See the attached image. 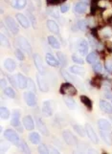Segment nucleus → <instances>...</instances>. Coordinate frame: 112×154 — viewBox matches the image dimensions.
Returning <instances> with one entry per match:
<instances>
[{"mask_svg":"<svg viewBox=\"0 0 112 154\" xmlns=\"http://www.w3.org/2000/svg\"><path fill=\"white\" fill-rule=\"evenodd\" d=\"M106 68L107 69V71L111 72L112 71V60H108L106 62Z\"/></svg>","mask_w":112,"mask_h":154,"instance_id":"49","label":"nucleus"},{"mask_svg":"<svg viewBox=\"0 0 112 154\" xmlns=\"http://www.w3.org/2000/svg\"><path fill=\"white\" fill-rule=\"evenodd\" d=\"M98 57H99V56H98V54L96 52H91L86 56V62L88 64L95 63L98 60Z\"/></svg>","mask_w":112,"mask_h":154,"instance_id":"27","label":"nucleus"},{"mask_svg":"<svg viewBox=\"0 0 112 154\" xmlns=\"http://www.w3.org/2000/svg\"><path fill=\"white\" fill-rule=\"evenodd\" d=\"M47 28L49 29L50 32H52L53 34H56V35H58L59 34V28H58V25L53 20H47Z\"/></svg>","mask_w":112,"mask_h":154,"instance_id":"22","label":"nucleus"},{"mask_svg":"<svg viewBox=\"0 0 112 154\" xmlns=\"http://www.w3.org/2000/svg\"><path fill=\"white\" fill-rule=\"evenodd\" d=\"M104 97H106V99H108V100H111V99H112V92L108 88H104Z\"/></svg>","mask_w":112,"mask_h":154,"instance_id":"46","label":"nucleus"},{"mask_svg":"<svg viewBox=\"0 0 112 154\" xmlns=\"http://www.w3.org/2000/svg\"><path fill=\"white\" fill-rule=\"evenodd\" d=\"M72 60L74 61L75 63L80 64V65H82V64L85 63V60H83L82 57H80L79 55H77V54H73L72 55Z\"/></svg>","mask_w":112,"mask_h":154,"instance_id":"37","label":"nucleus"},{"mask_svg":"<svg viewBox=\"0 0 112 154\" xmlns=\"http://www.w3.org/2000/svg\"><path fill=\"white\" fill-rule=\"evenodd\" d=\"M22 124L23 125L25 126V128L27 130H34L35 128V122L34 119L31 117V116H25L22 120Z\"/></svg>","mask_w":112,"mask_h":154,"instance_id":"14","label":"nucleus"},{"mask_svg":"<svg viewBox=\"0 0 112 154\" xmlns=\"http://www.w3.org/2000/svg\"><path fill=\"white\" fill-rule=\"evenodd\" d=\"M45 60H46L48 65H50L52 67H57V66H58V64H59L58 60L50 53L46 54V56H45Z\"/></svg>","mask_w":112,"mask_h":154,"instance_id":"17","label":"nucleus"},{"mask_svg":"<svg viewBox=\"0 0 112 154\" xmlns=\"http://www.w3.org/2000/svg\"><path fill=\"white\" fill-rule=\"evenodd\" d=\"M82 2L85 3V4H88V3H89V0H82Z\"/></svg>","mask_w":112,"mask_h":154,"instance_id":"52","label":"nucleus"},{"mask_svg":"<svg viewBox=\"0 0 112 154\" xmlns=\"http://www.w3.org/2000/svg\"><path fill=\"white\" fill-rule=\"evenodd\" d=\"M59 93L61 95H68V96H76L77 95V89L71 83H64L59 87Z\"/></svg>","mask_w":112,"mask_h":154,"instance_id":"1","label":"nucleus"},{"mask_svg":"<svg viewBox=\"0 0 112 154\" xmlns=\"http://www.w3.org/2000/svg\"><path fill=\"white\" fill-rule=\"evenodd\" d=\"M87 26H88V23H87L85 20H83V19L79 20L78 23H77V27H78V28H79L80 31H85V30H86Z\"/></svg>","mask_w":112,"mask_h":154,"instance_id":"38","label":"nucleus"},{"mask_svg":"<svg viewBox=\"0 0 112 154\" xmlns=\"http://www.w3.org/2000/svg\"><path fill=\"white\" fill-rule=\"evenodd\" d=\"M0 41H1V45L4 47V48H8V49H10L11 48V43H10L8 37H7L4 34L1 33V36H0Z\"/></svg>","mask_w":112,"mask_h":154,"instance_id":"29","label":"nucleus"},{"mask_svg":"<svg viewBox=\"0 0 112 154\" xmlns=\"http://www.w3.org/2000/svg\"><path fill=\"white\" fill-rule=\"evenodd\" d=\"M62 138H63L65 143L67 144L68 146H75L77 145V140L75 138V136L68 130H64L63 131V133H62Z\"/></svg>","mask_w":112,"mask_h":154,"instance_id":"7","label":"nucleus"},{"mask_svg":"<svg viewBox=\"0 0 112 154\" xmlns=\"http://www.w3.org/2000/svg\"><path fill=\"white\" fill-rule=\"evenodd\" d=\"M15 56H16L17 59H18L19 60H21V61L25 60V56H24L23 51L21 49H16V51H15Z\"/></svg>","mask_w":112,"mask_h":154,"instance_id":"44","label":"nucleus"},{"mask_svg":"<svg viewBox=\"0 0 112 154\" xmlns=\"http://www.w3.org/2000/svg\"><path fill=\"white\" fill-rule=\"evenodd\" d=\"M37 151L38 153H49L50 152V150H49V148H47L45 145H39L38 146V148H37Z\"/></svg>","mask_w":112,"mask_h":154,"instance_id":"42","label":"nucleus"},{"mask_svg":"<svg viewBox=\"0 0 112 154\" xmlns=\"http://www.w3.org/2000/svg\"><path fill=\"white\" fill-rule=\"evenodd\" d=\"M74 12L77 13H85L87 10V4L83 2H78L77 4L74 5Z\"/></svg>","mask_w":112,"mask_h":154,"instance_id":"23","label":"nucleus"},{"mask_svg":"<svg viewBox=\"0 0 112 154\" xmlns=\"http://www.w3.org/2000/svg\"><path fill=\"white\" fill-rule=\"evenodd\" d=\"M92 67H93V70L95 71L97 74H101L104 69L103 64H101V62H100V61H96L95 63H93Z\"/></svg>","mask_w":112,"mask_h":154,"instance_id":"34","label":"nucleus"},{"mask_svg":"<svg viewBox=\"0 0 112 154\" xmlns=\"http://www.w3.org/2000/svg\"><path fill=\"white\" fill-rule=\"evenodd\" d=\"M17 45H18L19 49H21L23 52H25L27 54H31L32 52V48H31V44L29 41L25 38L24 36H19L17 38Z\"/></svg>","mask_w":112,"mask_h":154,"instance_id":"3","label":"nucleus"},{"mask_svg":"<svg viewBox=\"0 0 112 154\" xmlns=\"http://www.w3.org/2000/svg\"><path fill=\"white\" fill-rule=\"evenodd\" d=\"M48 13H50V15H51L52 16H54L55 18H59V13H58L56 9H53V8H52L51 10H49Z\"/></svg>","mask_w":112,"mask_h":154,"instance_id":"45","label":"nucleus"},{"mask_svg":"<svg viewBox=\"0 0 112 154\" xmlns=\"http://www.w3.org/2000/svg\"><path fill=\"white\" fill-rule=\"evenodd\" d=\"M98 125H99L101 130H104V131H106V132L110 131L112 129L111 124L106 119H100L99 121H98Z\"/></svg>","mask_w":112,"mask_h":154,"instance_id":"15","label":"nucleus"},{"mask_svg":"<svg viewBox=\"0 0 112 154\" xmlns=\"http://www.w3.org/2000/svg\"><path fill=\"white\" fill-rule=\"evenodd\" d=\"M37 128H38V130H39L41 133H42L43 135H49V131H48V129L46 127V125H45V124L43 123L42 121V119H40V118H37Z\"/></svg>","mask_w":112,"mask_h":154,"instance_id":"24","label":"nucleus"},{"mask_svg":"<svg viewBox=\"0 0 112 154\" xmlns=\"http://www.w3.org/2000/svg\"><path fill=\"white\" fill-rule=\"evenodd\" d=\"M57 57H58V62L61 63V66L65 67L66 64H67V60H66V57L64 56V54L61 52H58V53H57Z\"/></svg>","mask_w":112,"mask_h":154,"instance_id":"30","label":"nucleus"},{"mask_svg":"<svg viewBox=\"0 0 112 154\" xmlns=\"http://www.w3.org/2000/svg\"><path fill=\"white\" fill-rule=\"evenodd\" d=\"M89 50V44L87 42V40L82 38L79 41V46H78V51L80 56H86L88 54Z\"/></svg>","mask_w":112,"mask_h":154,"instance_id":"10","label":"nucleus"},{"mask_svg":"<svg viewBox=\"0 0 112 154\" xmlns=\"http://www.w3.org/2000/svg\"><path fill=\"white\" fill-rule=\"evenodd\" d=\"M48 43L54 48V49H61V43L58 42V40L56 38L53 36H48Z\"/></svg>","mask_w":112,"mask_h":154,"instance_id":"25","label":"nucleus"},{"mask_svg":"<svg viewBox=\"0 0 112 154\" xmlns=\"http://www.w3.org/2000/svg\"><path fill=\"white\" fill-rule=\"evenodd\" d=\"M29 140L30 142L34 145H38L40 143V135L37 132H32L29 134Z\"/></svg>","mask_w":112,"mask_h":154,"instance_id":"26","label":"nucleus"},{"mask_svg":"<svg viewBox=\"0 0 112 154\" xmlns=\"http://www.w3.org/2000/svg\"><path fill=\"white\" fill-rule=\"evenodd\" d=\"M111 102H112V99H111Z\"/></svg>","mask_w":112,"mask_h":154,"instance_id":"53","label":"nucleus"},{"mask_svg":"<svg viewBox=\"0 0 112 154\" xmlns=\"http://www.w3.org/2000/svg\"><path fill=\"white\" fill-rule=\"evenodd\" d=\"M4 67L6 68L7 71L9 72H13L16 68V63L13 59H6L4 60Z\"/></svg>","mask_w":112,"mask_h":154,"instance_id":"20","label":"nucleus"},{"mask_svg":"<svg viewBox=\"0 0 112 154\" xmlns=\"http://www.w3.org/2000/svg\"><path fill=\"white\" fill-rule=\"evenodd\" d=\"M85 130H86V135L88 136V138L90 139V141L94 143V144H98L99 143V138H98V135L96 134L95 130L93 129V127L90 125L86 124L85 125Z\"/></svg>","mask_w":112,"mask_h":154,"instance_id":"9","label":"nucleus"},{"mask_svg":"<svg viewBox=\"0 0 112 154\" xmlns=\"http://www.w3.org/2000/svg\"><path fill=\"white\" fill-rule=\"evenodd\" d=\"M66 0H46L48 6H56V5H62Z\"/></svg>","mask_w":112,"mask_h":154,"instance_id":"40","label":"nucleus"},{"mask_svg":"<svg viewBox=\"0 0 112 154\" xmlns=\"http://www.w3.org/2000/svg\"><path fill=\"white\" fill-rule=\"evenodd\" d=\"M101 36H103L104 38H109L112 36V30L110 28H104L101 31Z\"/></svg>","mask_w":112,"mask_h":154,"instance_id":"41","label":"nucleus"},{"mask_svg":"<svg viewBox=\"0 0 112 154\" xmlns=\"http://www.w3.org/2000/svg\"><path fill=\"white\" fill-rule=\"evenodd\" d=\"M37 86L40 89V91L44 92V93H47L49 91V85L47 83L46 80L43 78V75H37Z\"/></svg>","mask_w":112,"mask_h":154,"instance_id":"8","label":"nucleus"},{"mask_svg":"<svg viewBox=\"0 0 112 154\" xmlns=\"http://www.w3.org/2000/svg\"><path fill=\"white\" fill-rule=\"evenodd\" d=\"M73 128H74V130L78 133V134L80 137H85L86 135V130L85 128L82 127V125H73Z\"/></svg>","mask_w":112,"mask_h":154,"instance_id":"31","label":"nucleus"},{"mask_svg":"<svg viewBox=\"0 0 112 154\" xmlns=\"http://www.w3.org/2000/svg\"><path fill=\"white\" fill-rule=\"evenodd\" d=\"M16 81H17V85H18L19 88L24 89L27 88L28 86V78H26V77L22 75L21 73H18L16 76Z\"/></svg>","mask_w":112,"mask_h":154,"instance_id":"16","label":"nucleus"},{"mask_svg":"<svg viewBox=\"0 0 112 154\" xmlns=\"http://www.w3.org/2000/svg\"><path fill=\"white\" fill-rule=\"evenodd\" d=\"M100 108L101 111H104L106 114H112V105L106 101L100 102Z\"/></svg>","mask_w":112,"mask_h":154,"instance_id":"21","label":"nucleus"},{"mask_svg":"<svg viewBox=\"0 0 112 154\" xmlns=\"http://www.w3.org/2000/svg\"><path fill=\"white\" fill-rule=\"evenodd\" d=\"M69 70H70V72H71L72 74L78 75V76H80V77H85V68L82 67V66H80V64H79V65H73V66H71Z\"/></svg>","mask_w":112,"mask_h":154,"instance_id":"18","label":"nucleus"},{"mask_svg":"<svg viewBox=\"0 0 112 154\" xmlns=\"http://www.w3.org/2000/svg\"><path fill=\"white\" fill-rule=\"evenodd\" d=\"M34 62H35V65H36L37 71H38V73L41 75H44L45 74V68L43 65V61H42V59H41V57L38 54H34Z\"/></svg>","mask_w":112,"mask_h":154,"instance_id":"6","label":"nucleus"},{"mask_svg":"<svg viewBox=\"0 0 112 154\" xmlns=\"http://www.w3.org/2000/svg\"><path fill=\"white\" fill-rule=\"evenodd\" d=\"M29 13H30V11H29ZM30 19H31V23H32V25H33V27L35 29L37 28V25H36V23H37V20H36V18H35V16L32 15V13H30Z\"/></svg>","mask_w":112,"mask_h":154,"instance_id":"48","label":"nucleus"},{"mask_svg":"<svg viewBox=\"0 0 112 154\" xmlns=\"http://www.w3.org/2000/svg\"><path fill=\"white\" fill-rule=\"evenodd\" d=\"M15 18L17 20V22H18L20 25H21L23 28H29L30 25H31V22L28 20V18H26L25 15H22V13H16V15H15Z\"/></svg>","mask_w":112,"mask_h":154,"instance_id":"13","label":"nucleus"},{"mask_svg":"<svg viewBox=\"0 0 112 154\" xmlns=\"http://www.w3.org/2000/svg\"><path fill=\"white\" fill-rule=\"evenodd\" d=\"M4 137L8 140L9 142H11L12 144H15V146H18L20 144V138L18 134L13 129H7L4 132Z\"/></svg>","mask_w":112,"mask_h":154,"instance_id":"2","label":"nucleus"},{"mask_svg":"<svg viewBox=\"0 0 112 154\" xmlns=\"http://www.w3.org/2000/svg\"><path fill=\"white\" fill-rule=\"evenodd\" d=\"M24 101H25L26 104L28 106H35L37 104V98H36V94L33 91H28L25 92L23 95Z\"/></svg>","mask_w":112,"mask_h":154,"instance_id":"5","label":"nucleus"},{"mask_svg":"<svg viewBox=\"0 0 112 154\" xmlns=\"http://www.w3.org/2000/svg\"><path fill=\"white\" fill-rule=\"evenodd\" d=\"M27 5V1L26 0H15V2H13V8L17 9V10H22L26 7Z\"/></svg>","mask_w":112,"mask_h":154,"instance_id":"28","label":"nucleus"},{"mask_svg":"<svg viewBox=\"0 0 112 154\" xmlns=\"http://www.w3.org/2000/svg\"><path fill=\"white\" fill-rule=\"evenodd\" d=\"M106 131L101 130V131H100V135H101V139L104 140V143H106L108 146H111V142H110V140H109V136L106 135Z\"/></svg>","mask_w":112,"mask_h":154,"instance_id":"39","label":"nucleus"},{"mask_svg":"<svg viewBox=\"0 0 112 154\" xmlns=\"http://www.w3.org/2000/svg\"><path fill=\"white\" fill-rule=\"evenodd\" d=\"M80 102H82V104H83V105H85V106L87 108V110L92 111V109H93V102H92V101H91L88 97H87V96L82 95L80 97Z\"/></svg>","mask_w":112,"mask_h":154,"instance_id":"19","label":"nucleus"},{"mask_svg":"<svg viewBox=\"0 0 112 154\" xmlns=\"http://www.w3.org/2000/svg\"><path fill=\"white\" fill-rule=\"evenodd\" d=\"M18 148H20V150H21L23 153H31V150L29 148V146H28V145L24 141L20 142Z\"/></svg>","mask_w":112,"mask_h":154,"instance_id":"36","label":"nucleus"},{"mask_svg":"<svg viewBox=\"0 0 112 154\" xmlns=\"http://www.w3.org/2000/svg\"><path fill=\"white\" fill-rule=\"evenodd\" d=\"M20 116H21V113H20V110L18 109H15L13 111L12 114V120H11V125L15 127H18L20 126Z\"/></svg>","mask_w":112,"mask_h":154,"instance_id":"12","label":"nucleus"},{"mask_svg":"<svg viewBox=\"0 0 112 154\" xmlns=\"http://www.w3.org/2000/svg\"><path fill=\"white\" fill-rule=\"evenodd\" d=\"M4 94L7 96V97H9L11 99H15V92L11 87H6L4 89Z\"/></svg>","mask_w":112,"mask_h":154,"instance_id":"35","label":"nucleus"},{"mask_svg":"<svg viewBox=\"0 0 112 154\" xmlns=\"http://www.w3.org/2000/svg\"><path fill=\"white\" fill-rule=\"evenodd\" d=\"M0 113H1V118L3 120H7L10 118V116H11V113H10V110L7 107L5 106H2L0 107Z\"/></svg>","mask_w":112,"mask_h":154,"instance_id":"32","label":"nucleus"},{"mask_svg":"<svg viewBox=\"0 0 112 154\" xmlns=\"http://www.w3.org/2000/svg\"><path fill=\"white\" fill-rule=\"evenodd\" d=\"M69 5L68 4H62L61 5V12L62 13H67L69 11Z\"/></svg>","mask_w":112,"mask_h":154,"instance_id":"47","label":"nucleus"},{"mask_svg":"<svg viewBox=\"0 0 112 154\" xmlns=\"http://www.w3.org/2000/svg\"><path fill=\"white\" fill-rule=\"evenodd\" d=\"M27 87L29 88V91L36 92V84H35L32 78H28V86Z\"/></svg>","mask_w":112,"mask_h":154,"instance_id":"43","label":"nucleus"},{"mask_svg":"<svg viewBox=\"0 0 112 154\" xmlns=\"http://www.w3.org/2000/svg\"><path fill=\"white\" fill-rule=\"evenodd\" d=\"M6 87H7V80H5L4 78H1V88L5 89Z\"/></svg>","mask_w":112,"mask_h":154,"instance_id":"51","label":"nucleus"},{"mask_svg":"<svg viewBox=\"0 0 112 154\" xmlns=\"http://www.w3.org/2000/svg\"><path fill=\"white\" fill-rule=\"evenodd\" d=\"M42 113L46 117H51L53 115V102L51 101H45L42 104Z\"/></svg>","mask_w":112,"mask_h":154,"instance_id":"11","label":"nucleus"},{"mask_svg":"<svg viewBox=\"0 0 112 154\" xmlns=\"http://www.w3.org/2000/svg\"><path fill=\"white\" fill-rule=\"evenodd\" d=\"M5 22H6L7 27H8L9 30L12 32V34H13V35H17V34L19 33V27H18V25H17V23L15 22V20L13 18H11V16H6Z\"/></svg>","mask_w":112,"mask_h":154,"instance_id":"4","label":"nucleus"},{"mask_svg":"<svg viewBox=\"0 0 112 154\" xmlns=\"http://www.w3.org/2000/svg\"><path fill=\"white\" fill-rule=\"evenodd\" d=\"M64 102L66 104V106H67L69 109H71V110H73V109H75L76 107V102L75 101L73 100L72 98H64Z\"/></svg>","mask_w":112,"mask_h":154,"instance_id":"33","label":"nucleus"},{"mask_svg":"<svg viewBox=\"0 0 112 154\" xmlns=\"http://www.w3.org/2000/svg\"><path fill=\"white\" fill-rule=\"evenodd\" d=\"M8 78H9V80H10V83H12V85H13V86H15V87L18 86V85H16V83H15V80H13V76H8Z\"/></svg>","mask_w":112,"mask_h":154,"instance_id":"50","label":"nucleus"}]
</instances>
